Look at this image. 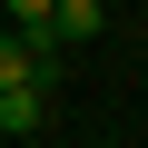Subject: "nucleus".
<instances>
[{
	"instance_id": "1",
	"label": "nucleus",
	"mask_w": 148,
	"mask_h": 148,
	"mask_svg": "<svg viewBox=\"0 0 148 148\" xmlns=\"http://www.w3.org/2000/svg\"><path fill=\"white\" fill-rule=\"evenodd\" d=\"M40 119H49V89L40 79H10L0 89V138H40Z\"/></svg>"
},
{
	"instance_id": "2",
	"label": "nucleus",
	"mask_w": 148,
	"mask_h": 148,
	"mask_svg": "<svg viewBox=\"0 0 148 148\" xmlns=\"http://www.w3.org/2000/svg\"><path fill=\"white\" fill-rule=\"evenodd\" d=\"M109 30V10H99V0H49V40L69 49V40H99Z\"/></svg>"
},
{
	"instance_id": "3",
	"label": "nucleus",
	"mask_w": 148,
	"mask_h": 148,
	"mask_svg": "<svg viewBox=\"0 0 148 148\" xmlns=\"http://www.w3.org/2000/svg\"><path fill=\"white\" fill-rule=\"evenodd\" d=\"M10 79H30V40H20V30H0V89H10Z\"/></svg>"
},
{
	"instance_id": "4",
	"label": "nucleus",
	"mask_w": 148,
	"mask_h": 148,
	"mask_svg": "<svg viewBox=\"0 0 148 148\" xmlns=\"http://www.w3.org/2000/svg\"><path fill=\"white\" fill-rule=\"evenodd\" d=\"M10 10V30H49V0H0Z\"/></svg>"
}]
</instances>
